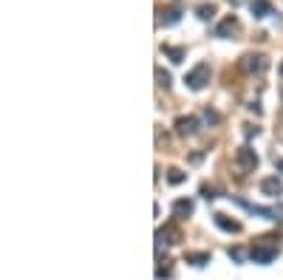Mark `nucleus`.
<instances>
[{"label": "nucleus", "mask_w": 283, "mask_h": 280, "mask_svg": "<svg viewBox=\"0 0 283 280\" xmlns=\"http://www.w3.org/2000/svg\"><path fill=\"white\" fill-rule=\"evenodd\" d=\"M207 82H210V63H199L193 71H187V77H184V85L190 91H204Z\"/></svg>", "instance_id": "f257e3e1"}, {"label": "nucleus", "mask_w": 283, "mask_h": 280, "mask_svg": "<svg viewBox=\"0 0 283 280\" xmlns=\"http://www.w3.org/2000/svg\"><path fill=\"white\" fill-rule=\"evenodd\" d=\"M235 201V204H241L247 213L252 215H261V218H266V221H275L278 218V213H283V210H272V207H255V204H250V201H244V198H238V196H230Z\"/></svg>", "instance_id": "f03ea898"}, {"label": "nucleus", "mask_w": 283, "mask_h": 280, "mask_svg": "<svg viewBox=\"0 0 283 280\" xmlns=\"http://www.w3.org/2000/svg\"><path fill=\"white\" fill-rule=\"evenodd\" d=\"M250 258L255 264H272V261L278 258V247H272V244H258V247H252Z\"/></svg>", "instance_id": "7ed1b4c3"}, {"label": "nucleus", "mask_w": 283, "mask_h": 280, "mask_svg": "<svg viewBox=\"0 0 283 280\" xmlns=\"http://www.w3.org/2000/svg\"><path fill=\"white\" fill-rule=\"evenodd\" d=\"M235 162L241 167V173H252L255 167H258V156H255V150L252 148H241L235 153Z\"/></svg>", "instance_id": "20e7f679"}, {"label": "nucleus", "mask_w": 283, "mask_h": 280, "mask_svg": "<svg viewBox=\"0 0 283 280\" xmlns=\"http://www.w3.org/2000/svg\"><path fill=\"white\" fill-rule=\"evenodd\" d=\"M241 66L247 68L250 74H264V71H266V68H269V60H266V57H264V54H247Z\"/></svg>", "instance_id": "39448f33"}, {"label": "nucleus", "mask_w": 283, "mask_h": 280, "mask_svg": "<svg viewBox=\"0 0 283 280\" xmlns=\"http://www.w3.org/2000/svg\"><path fill=\"white\" fill-rule=\"evenodd\" d=\"M241 32V23H238V17H227V20H221L216 29V37H221V40H227V37H233V34Z\"/></svg>", "instance_id": "423d86ee"}, {"label": "nucleus", "mask_w": 283, "mask_h": 280, "mask_svg": "<svg viewBox=\"0 0 283 280\" xmlns=\"http://www.w3.org/2000/svg\"><path fill=\"white\" fill-rule=\"evenodd\" d=\"M196 131H199V119L196 116H179L176 119V133L179 136H193Z\"/></svg>", "instance_id": "0eeeda50"}, {"label": "nucleus", "mask_w": 283, "mask_h": 280, "mask_svg": "<svg viewBox=\"0 0 283 280\" xmlns=\"http://www.w3.org/2000/svg\"><path fill=\"white\" fill-rule=\"evenodd\" d=\"M193 210H196V204H193L190 198H179V201L173 204V218L184 221V218H190V215H193Z\"/></svg>", "instance_id": "6e6552de"}, {"label": "nucleus", "mask_w": 283, "mask_h": 280, "mask_svg": "<svg viewBox=\"0 0 283 280\" xmlns=\"http://www.w3.org/2000/svg\"><path fill=\"white\" fill-rule=\"evenodd\" d=\"M213 221H216L218 230H224V232H241V224L233 221L230 215H224V213H216V215H213Z\"/></svg>", "instance_id": "1a4fd4ad"}, {"label": "nucleus", "mask_w": 283, "mask_h": 280, "mask_svg": "<svg viewBox=\"0 0 283 280\" xmlns=\"http://www.w3.org/2000/svg\"><path fill=\"white\" fill-rule=\"evenodd\" d=\"M261 193H264V196H269V198L283 196V184H281V179H264V181H261Z\"/></svg>", "instance_id": "9d476101"}, {"label": "nucleus", "mask_w": 283, "mask_h": 280, "mask_svg": "<svg viewBox=\"0 0 283 280\" xmlns=\"http://www.w3.org/2000/svg\"><path fill=\"white\" fill-rule=\"evenodd\" d=\"M250 12L255 17H269V15H272V3H269V0H252Z\"/></svg>", "instance_id": "9b49d317"}, {"label": "nucleus", "mask_w": 283, "mask_h": 280, "mask_svg": "<svg viewBox=\"0 0 283 280\" xmlns=\"http://www.w3.org/2000/svg\"><path fill=\"white\" fill-rule=\"evenodd\" d=\"M182 20V9H167V12H162V17H159V26H176Z\"/></svg>", "instance_id": "f8f14e48"}, {"label": "nucleus", "mask_w": 283, "mask_h": 280, "mask_svg": "<svg viewBox=\"0 0 283 280\" xmlns=\"http://www.w3.org/2000/svg\"><path fill=\"white\" fill-rule=\"evenodd\" d=\"M162 51L173 63H184V57H187V49H182V46H162Z\"/></svg>", "instance_id": "ddd939ff"}, {"label": "nucleus", "mask_w": 283, "mask_h": 280, "mask_svg": "<svg viewBox=\"0 0 283 280\" xmlns=\"http://www.w3.org/2000/svg\"><path fill=\"white\" fill-rule=\"evenodd\" d=\"M184 261L193 266H204V264H210V252H187Z\"/></svg>", "instance_id": "4468645a"}, {"label": "nucleus", "mask_w": 283, "mask_h": 280, "mask_svg": "<svg viewBox=\"0 0 283 280\" xmlns=\"http://www.w3.org/2000/svg\"><path fill=\"white\" fill-rule=\"evenodd\" d=\"M196 15H199L201 20H213V15H216V6H213V3H210V6H199V9H196Z\"/></svg>", "instance_id": "2eb2a0df"}, {"label": "nucleus", "mask_w": 283, "mask_h": 280, "mask_svg": "<svg viewBox=\"0 0 283 280\" xmlns=\"http://www.w3.org/2000/svg\"><path fill=\"white\" fill-rule=\"evenodd\" d=\"M156 80H159V85H162V88H170V80H173V77L167 74L165 68H156Z\"/></svg>", "instance_id": "dca6fc26"}, {"label": "nucleus", "mask_w": 283, "mask_h": 280, "mask_svg": "<svg viewBox=\"0 0 283 280\" xmlns=\"http://www.w3.org/2000/svg\"><path fill=\"white\" fill-rule=\"evenodd\" d=\"M167 181H170V184H182L184 181V173H182V170H176V167H173V170H167Z\"/></svg>", "instance_id": "f3484780"}, {"label": "nucleus", "mask_w": 283, "mask_h": 280, "mask_svg": "<svg viewBox=\"0 0 283 280\" xmlns=\"http://www.w3.org/2000/svg\"><path fill=\"white\" fill-rule=\"evenodd\" d=\"M201 196L207 198V201H216V198H218V193H216V187H210V184H204V187H201Z\"/></svg>", "instance_id": "a211bd4d"}, {"label": "nucleus", "mask_w": 283, "mask_h": 280, "mask_svg": "<svg viewBox=\"0 0 283 280\" xmlns=\"http://www.w3.org/2000/svg\"><path fill=\"white\" fill-rule=\"evenodd\" d=\"M230 258H233V261H244V258H247V255H244V249H230Z\"/></svg>", "instance_id": "6ab92c4d"}, {"label": "nucleus", "mask_w": 283, "mask_h": 280, "mask_svg": "<svg viewBox=\"0 0 283 280\" xmlns=\"http://www.w3.org/2000/svg\"><path fill=\"white\" fill-rule=\"evenodd\" d=\"M204 119H207L210 125H216V122H218V114H216V111H210V108H207V111H204Z\"/></svg>", "instance_id": "aec40b11"}, {"label": "nucleus", "mask_w": 283, "mask_h": 280, "mask_svg": "<svg viewBox=\"0 0 283 280\" xmlns=\"http://www.w3.org/2000/svg\"><path fill=\"white\" fill-rule=\"evenodd\" d=\"M275 170H278V173H283V159H278V156H275Z\"/></svg>", "instance_id": "412c9836"}, {"label": "nucleus", "mask_w": 283, "mask_h": 280, "mask_svg": "<svg viewBox=\"0 0 283 280\" xmlns=\"http://www.w3.org/2000/svg\"><path fill=\"white\" fill-rule=\"evenodd\" d=\"M244 133H247V136H258V128H252V125H247V131H244Z\"/></svg>", "instance_id": "4be33fe9"}, {"label": "nucleus", "mask_w": 283, "mask_h": 280, "mask_svg": "<svg viewBox=\"0 0 283 280\" xmlns=\"http://www.w3.org/2000/svg\"><path fill=\"white\" fill-rule=\"evenodd\" d=\"M230 3H233V6H238V3H244V0H230Z\"/></svg>", "instance_id": "5701e85b"}, {"label": "nucleus", "mask_w": 283, "mask_h": 280, "mask_svg": "<svg viewBox=\"0 0 283 280\" xmlns=\"http://www.w3.org/2000/svg\"><path fill=\"white\" fill-rule=\"evenodd\" d=\"M281 74H283V66H281Z\"/></svg>", "instance_id": "b1692460"}]
</instances>
